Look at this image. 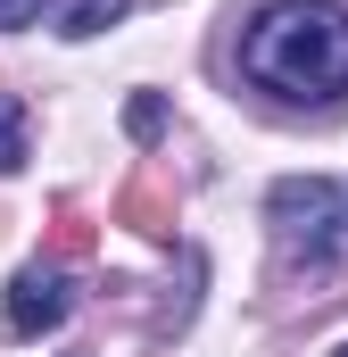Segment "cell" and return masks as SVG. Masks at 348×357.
Returning <instances> with one entry per match:
<instances>
[{"mask_svg": "<svg viewBox=\"0 0 348 357\" xmlns=\"http://www.w3.org/2000/svg\"><path fill=\"white\" fill-rule=\"evenodd\" d=\"M125 225H141V233H174V199L158 183H133L125 191Z\"/></svg>", "mask_w": 348, "mask_h": 357, "instance_id": "obj_5", "label": "cell"}, {"mask_svg": "<svg viewBox=\"0 0 348 357\" xmlns=\"http://www.w3.org/2000/svg\"><path fill=\"white\" fill-rule=\"evenodd\" d=\"M50 324H67V282L50 266H25L8 282V333L17 341H33V333H50Z\"/></svg>", "mask_w": 348, "mask_h": 357, "instance_id": "obj_3", "label": "cell"}, {"mask_svg": "<svg viewBox=\"0 0 348 357\" xmlns=\"http://www.w3.org/2000/svg\"><path fill=\"white\" fill-rule=\"evenodd\" d=\"M17 17H25V0H0V25H17Z\"/></svg>", "mask_w": 348, "mask_h": 357, "instance_id": "obj_8", "label": "cell"}, {"mask_svg": "<svg viewBox=\"0 0 348 357\" xmlns=\"http://www.w3.org/2000/svg\"><path fill=\"white\" fill-rule=\"evenodd\" d=\"M332 357H348V349H332Z\"/></svg>", "mask_w": 348, "mask_h": 357, "instance_id": "obj_9", "label": "cell"}, {"mask_svg": "<svg viewBox=\"0 0 348 357\" xmlns=\"http://www.w3.org/2000/svg\"><path fill=\"white\" fill-rule=\"evenodd\" d=\"M241 75L282 100H332L348 91V8L332 0H274L241 33Z\"/></svg>", "mask_w": 348, "mask_h": 357, "instance_id": "obj_1", "label": "cell"}, {"mask_svg": "<svg viewBox=\"0 0 348 357\" xmlns=\"http://www.w3.org/2000/svg\"><path fill=\"white\" fill-rule=\"evenodd\" d=\"M125 125H133V142H158V133H166V100H158V91H141V100L125 108Z\"/></svg>", "mask_w": 348, "mask_h": 357, "instance_id": "obj_7", "label": "cell"}, {"mask_svg": "<svg viewBox=\"0 0 348 357\" xmlns=\"http://www.w3.org/2000/svg\"><path fill=\"white\" fill-rule=\"evenodd\" d=\"M265 216H274L282 250H299V258H332V233H340V191H332L324 175H282V183H274V199H265Z\"/></svg>", "mask_w": 348, "mask_h": 357, "instance_id": "obj_2", "label": "cell"}, {"mask_svg": "<svg viewBox=\"0 0 348 357\" xmlns=\"http://www.w3.org/2000/svg\"><path fill=\"white\" fill-rule=\"evenodd\" d=\"M17 167H25V100L0 91V175H17Z\"/></svg>", "mask_w": 348, "mask_h": 357, "instance_id": "obj_6", "label": "cell"}, {"mask_svg": "<svg viewBox=\"0 0 348 357\" xmlns=\"http://www.w3.org/2000/svg\"><path fill=\"white\" fill-rule=\"evenodd\" d=\"M116 17H125V0H58V8H50V25H58L67 42H84V33L116 25Z\"/></svg>", "mask_w": 348, "mask_h": 357, "instance_id": "obj_4", "label": "cell"}]
</instances>
